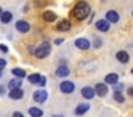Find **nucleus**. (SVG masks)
Instances as JSON below:
<instances>
[{
	"mask_svg": "<svg viewBox=\"0 0 133 117\" xmlns=\"http://www.w3.org/2000/svg\"><path fill=\"white\" fill-rule=\"evenodd\" d=\"M0 77H2V71H0Z\"/></svg>",
	"mask_w": 133,
	"mask_h": 117,
	"instance_id": "36",
	"label": "nucleus"
},
{
	"mask_svg": "<svg viewBox=\"0 0 133 117\" xmlns=\"http://www.w3.org/2000/svg\"><path fill=\"white\" fill-rule=\"evenodd\" d=\"M4 90H6V87H4V86H0V96L4 94Z\"/></svg>",
	"mask_w": 133,
	"mask_h": 117,
	"instance_id": "30",
	"label": "nucleus"
},
{
	"mask_svg": "<svg viewBox=\"0 0 133 117\" xmlns=\"http://www.w3.org/2000/svg\"><path fill=\"white\" fill-rule=\"evenodd\" d=\"M23 94H24V91L22 90V88H16V90H10L9 97L12 100H20L22 97H23Z\"/></svg>",
	"mask_w": 133,
	"mask_h": 117,
	"instance_id": "15",
	"label": "nucleus"
},
{
	"mask_svg": "<svg viewBox=\"0 0 133 117\" xmlns=\"http://www.w3.org/2000/svg\"><path fill=\"white\" fill-rule=\"evenodd\" d=\"M96 29H97L99 31H107L110 29V24L104 19H102V20H97V22H96Z\"/></svg>",
	"mask_w": 133,
	"mask_h": 117,
	"instance_id": "14",
	"label": "nucleus"
},
{
	"mask_svg": "<svg viewBox=\"0 0 133 117\" xmlns=\"http://www.w3.org/2000/svg\"><path fill=\"white\" fill-rule=\"evenodd\" d=\"M0 50L3 51V53H7V47L4 44H0Z\"/></svg>",
	"mask_w": 133,
	"mask_h": 117,
	"instance_id": "29",
	"label": "nucleus"
},
{
	"mask_svg": "<svg viewBox=\"0 0 133 117\" xmlns=\"http://www.w3.org/2000/svg\"><path fill=\"white\" fill-rule=\"evenodd\" d=\"M6 64H7L6 60H4V59H0V71H2L4 67H6Z\"/></svg>",
	"mask_w": 133,
	"mask_h": 117,
	"instance_id": "26",
	"label": "nucleus"
},
{
	"mask_svg": "<svg viewBox=\"0 0 133 117\" xmlns=\"http://www.w3.org/2000/svg\"><path fill=\"white\" fill-rule=\"evenodd\" d=\"M69 73H70V70L66 66H59V67L56 68V76L57 77H67Z\"/></svg>",
	"mask_w": 133,
	"mask_h": 117,
	"instance_id": "16",
	"label": "nucleus"
},
{
	"mask_svg": "<svg viewBox=\"0 0 133 117\" xmlns=\"http://www.w3.org/2000/svg\"><path fill=\"white\" fill-rule=\"evenodd\" d=\"M12 73H13V76L16 77V79H23V77H26V71L23 70V68H19V67H15V68H12Z\"/></svg>",
	"mask_w": 133,
	"mask_h": 117,
	"instance_id": "20",
	"label": "nucleus"
},
{
	"mask_svg": "<svg viewBox=\"0 0 133 117\" xmlns=\"http://www.w3.org/2000/svg\"><path fill=\"white\" fill-rule=\"evenodd\" d=\"M82 96H83L84 99L90 100V99H93L96 94H95V90H93V87H90V86H84V87L82 88Z\"/></svg>",
	"mask_w": 133,
	"mask_h": 117,
	"instance_id": "11",
	"label": "nucleus"
},
{
	"mask_svg": "<svg viewBox=\"0 0 133 117\" xmlns=\"http://www.w3.org/2000/svg\"><path fill=\"white\" fill-rule=\"evenodd\" d=\"M40 74H37V73H35V74H30L29 76V81L32 83V84H37L39 83V80H40Z\"/></svg>",
	"mask_w": 133,
	"mask_h": 117,
	"instance_id": "22",
	"label": "nucleus"
},
{
	"mask_svg": "<svg viewBox=\"0 0 133 117\" xmlns=\"http://www.w3.org/2000/svg\"><path fill=\"white\" fill-rule=\"evenodd\" d=\"M113 99H115L117 103H124V96H123V94H115Z\"/></svg>",
	"mask_w": 133,
	"mask_h": 117,
	"instance_id": "24",
	"label": "nucleus"
},
{
	"mask_svg": "<svg viewBox=\"0 0 133 117\" xmlns=\"http://www.w3.org/2000/svg\"><path fill=\"white\" fill-rule=\"evenodd\" d=\"M75 46L77 49H80V50H89L90 46H92V43H90L87 39H84V37H80V39H76Z\"/></svg>",
	"mask_w": 133,
	"mask_h": 117,
	"instance_id": "5",
	"label": "nucleus"
},
{
	"mask_svg": "<svg viewBox=\"0 0 133 117\" xmlns=\"http://www.w3.org/2000/svg\"><path fill=\"white\" fill-rule=\"evenodd\" d=\"M53 117H63V116H60V114H56V116H53Z\"/></svg>",
	"mask_w": 133,
	"mask_h": 117,
	"instance_id": "35",
	"label": "nucleus"
},
{
	"mask_svg": "<svg viewBox=\"0 0 133 117\" xmlns=\"http://www.w3.org/2000/svg\"><path fill=\"white\" fill-rule=\"evenodd\" d=\"M29 114L32 117H42L43 116V111L37 107H29Z\"/></svg>",
	"mask_w": 133,
	"mask_h": 117,
	"instance_id": "21",
	"label": "nucleus"
},
{
	"mask_svg": "<svg viewBox=\"0 0 133 117\" xmlns=\"http://www.w3.org/2000/svg\"><path fill=\"white\" fill-rule=\"evenodd\" d=\"M7 87L10 88V90H16V88H22V80L20 79H13L9 81V84H7Z\"/></svg>",
	"mask_w": 133,
	"mask_h": 117,
	"instance_id": "19",
	"label": "nucleus"
},
{
	"mask_svg": "<svg viewBox=\"0 0 133 117\" xmlns=\"http://www.w3.org/2000/svg\"><path fill=\"white\" fill-rule=\"evenodd\" d=\"M106 20L107 23H117L119 22V13L116 10H109V11H106Z\"/></svg>",
	"mask_w": 133,
	"mask_h": 117,
	"instance_id": "8",
	"label": "nucleus"
},
{
	"mask_svg": "<svg viewBox=\"0 0 133 117\" xmlns=\"http://www.w3.org/2000/svg\"><path fill=\"white\" fill-rule=\"evenodd\" d=\"M60 91L64 94H72L75 91V83L69 81V80H63L60 83Z\"/></svg>",
	"mask_w": 133,
	"mask_h": 117,
	"instance_id": "3",
	"label": "nucleus"
},
{
	"mask_svg": "<svg viewBox=\"0 0 133 117\" xmlns=\"http://www.w3.org/2000/svg\"><path fill=\"white\" fill-rule=\"evenodd\" d=\"M37 84L43 87V86L46 84V77H44V76H42V77H40V80H39V83H37Z\"/></svg>",
	"mask_w": 133,
	"mask_h": 117,
	"instance_id": "27",
	"label": "nucleus"
},
{
	"mask_svg": "<svg viewBox=\"0 0 133 117\" xmlns=\"http://www.w3.org/2000/svg\"><path fill=\"white\" fill-rule=\"evenodd\" d=\"M93 44H95V47H96V49H99V47H100V44H102V40L96 37V39L93 40Z\"/></svg>",
	"mask_w": 133,
	"mask_h": 117,
	"instance_id": "25",
	"label": "nucleus"
},
{
	"mask_svg": "<svg viewBox=\"0 0 133 117\" xmlns=\"http://www.w3.org/2000/svg\"><path fill=\"white\" fill-rule=\"evenodd\" d=\"M13 117H24V116L20 113V111H15V113H13Z\"/></svg>",
	"mask_w": 133,
	"mask_h": 117,
	"instance_id": "28",
	"label": "nucleus"
},
{
	"mask_svg": "<svg viewBox=\"0 0 133 117\" xmlns=\"http://www.w3.org/2000/svg\"><path fill=\"white\" fill-rule=\"evenodd\" d=\"M33 100L36 103H44L47 100V91L44 88H40V90H36L33 93Z\"/></svg>",
	"mask_w": 133,
	"mask_h": 117,
	"instance_id": "4",
	"label": "nucleus"
},
{
	"mask_svg": "<svg viewBox=\"0 0 133 117\" xmlns=\"http://www.w3.org/2000/svg\"><path fill=\"white\" fill-rule=\"evenodd\" d=\"M127 94H129V96H132V94H133V88H132V87L127 88Z\"/></svg>",
	"mask_w": 133,
	"mask_h": 117,
	"instance_id": "31",
	"label": "nucleus"
},
{
	"mask_svg": "<svg viewBox=\"0 0 133 117\" xmlns=\"http://www.w3.org/2000/svg\"><path fill=\"white\" fill-rule=\"evenodd\" d=\"M93 90H95V94L103 97V96H106V94H107L109 88H107V86L104 84V83H97V84H96V87L93 88Z\"/></svg>",
	"mask_w": 133,
	"mask_h": 117,
	"instance_id": "7",
	"label": "nucleus"
},
{
	"mask_svg": "<svg viewBox=\"0 0 133 117\" xmlns=\"http://www.w3.org/2000/svg\"><path fill=\"white\" fill-rule=\"evenodd\" d=\"M116 59H117V61L119 63H127L129 61V53H127V51H124V50H120V51H117V53H116Z\"/></svg>",
	"mask_w": 133,
	"mask_h": 117,
	"instance_id": "13",
	"label": "nucleus"
},
{
	"mask_svg": "<svg viewBox=\"0 0 133 117\" xmlns=\"http://www.w3.org/2000/svg\"><path fill=\"white\" fill-rule=\"evenodd\" d=\"M89 108H90L89 103H80V104L75 108V114L76 116H82V114H84L86 111H89Z\"/></svg>",
	"mask_w": 133,
	"mask_h": 117,
	"instance_id": "12",
	"label": "nucleus"
},
{
	"mask_svg": "<svg viewBox=\"0 0 133 117\" xmlns=\"http://www.w3.org/2000/svg\"><path fill=\"white\" fill-rule=\"evenodd\" d=\"M2 13H3V9L0 7V16H2Z\"/></svg>",
	"mask_w": 133,
	"mask_h": 117,
	"instance_id": "34",
	"label": "nucleus"
},
{
	"mask_svg": "<svg viewBox=\"0 0 133 117\" xmlns=\"http://www.w3.org/2000/svg\"><path fill=\"white\" fill-rule=\"evenodd\" d=\"M72 14L76 20H84L90 14V6L86 2H79L75 4L72 10Z\"/></svg>",
	"mask_w": 133,
	"mask_h": 117,
	"instance_id": "1",
	"label": "nucleus"
},
{
	"mask_svg": "<svg viewBox=\"0 0 133 117\" xmlns=\"http://www.w3.org/2000/svg\"><path fill=\"white\" fill-rule=\"evenodd\" d=\"M50 51H52V46L44 42V43H42L40 46H37V49L35 50V56L37 57V59H46L50 54Z\"/></svg>",
	"mask_w": 133,
	"mask_h": 117,
	"instance_id": "2",
	"label": "nucleus"
},
{
	"mask_svg": "<svg viewBox=\"0 0 133 117\" xmlns=\"http://www.w3.org/2000/svg\"><path fill=\"white\" fill-rule=\"evenodd\" d=\"M113 91H115V94H122V91H123V84H122V83L115 84L113 86Z\"/></svg>",
	"mask_w": 133,
	"mask_h": 117,
	"instance_id": "23",
	"label": "nucleus"
},
{
	"mask_svg": "<svg viewBox=\"0 0 133 117\" xmlns=\"http://www.w3.org/2000/svg\"><path fill=\"white\" fill-rule=\"evenodd\" d=\"M56 44H60V43H63V39H56Z\"/></svg>",
	"mask_w": 133,
	"mask_h": 117,
	"instance_id": "32",
	"label": "nucleus"
},
{
	"mask_svg": "<svg viewBox=\"0 0 133 117\" xmlns=\"http://www.w3.org/2000/svg\"><path fill=\"white\" fill-rule=\"evenodd\" d=\"M12 19H13V14H12V11H3L2 13V16H0V22L3 23V24H7V23H10L12 22Z\"/></svg>",
	"mask_w": 133,
	"mask_h": 117,
	"instance_id": "17",
	"label": "nucleus"
},
{
	"mask_svg": "<svg viewBox=\"0 0 133 117\" xmlns=\"http://www.w3.org/2000/svg\"><path fill=\"white\" fill-rule=\"evenodd\" d=\"M43 20L47 23H53L56 20V13H53V11H50V10H46L43 13Z\"/></svg>",
	"mask_w": 133,
	"mask_h": 117,
	"instance_id": "18",
	"label": "nucleus"
},
{
	"mask_svg": "<svg viewBox=\"0 0 133 117\" xmlns=\"http://www.w3.org/2000/svg\"><path fill=\"white\" fill-rule=\"evenodd\" d=\"M16 30L20 31V33H27L30 30V24L26 20H17L16 22Z\"/></svg>",
	"mask_w": 133,
	"mask_h": 117,
	"instance_id": "6",
	"label": "nucleus"
},
{
	"mask_svg": "<svg viewBox=\"0 0 133 117\" xmlns=\"http://www.w3.org/2000/svg\"><path fill=\"white\" fill-rule=\"evenodd\" d=\"M119 83V76L116 73H110V74H107L106 77H104V84H110V86H115V84H117Z\"/></svg>",
	"mask_w": 133,
	"mask_h": 117,
	"instance_id": "9",
	"label": "nucleus"
},
{
	"mask_svg": "<svg viewBox=\"0 0 133 117\" xmlns=\"http://www.w3.org/2000/svg\"><path fill=\"white\" fill-rule=\"evenodd\" d=\"M35 50H36V49H35V47H32V46L29 47V51H30V53H35Z\"/></svg>",
	"mask_w": 133,
	"mask_h": 117,
	"instance_id": "33",
	"label": "nucleus"
},
{
	"mask_svg": "<svg viewBox=\"0 0 133 117\" xmlns=\"http://www.w3.org/2000/svg\"><path fill=\"white\" fill-rule=\"evenodd\" d=\"M70 27H72V24H70V22H69V20H66V19L60 20V22L56 24V29H57L59 31H69Z\"/></svg>",
	"mask_w": 133,
	"mask_h": 117,
	"instance_id": "10",
	"label": "nucleus"
}]
</instances>
